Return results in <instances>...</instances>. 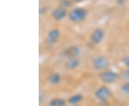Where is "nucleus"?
Masks as SVG:
<instances>
[{
	"label": "nucleus",
	"instance_id": "aec40b11",
	"mask_svg": "<svg viewBox=\"0 0 129 106\" xmlns=\"http://www.w3.org/2000/svg\"></svg>",
	"mask_w": 129,
	"mask_h": 106
},
{
	"label": "nucleus",
	"instance_id": "f8f14e48",
	"mask_svg": "<svg viewBox=\"0 0 129 106\" xmlns=\"http://www.w3.org/2000/svg\"><path fill=\"white\" fill-rule=\"evenodd\" d=\"M48 104L49 106H66V101L63 98H55L51 99Z\"/></svg>",
	"mask_w": 129,
	"mask_h": 106
},
{
	"label": "nucleus",
	"instance_id": "dca6fc26",
	"mask_svg": "<svg viewBox=\"0 0 129 106\" xmlns=\"http://www.w3.org/2000/svg\"><path fill=\"white\" fill-rule=\"evenodd\" d=\"M122 62L126 68H129V56H126L123 58Z\"/></svg>",
	"mask_w": 129,
	"mask_h": 106
},
{
	"label": "nucleus",
	"instance_id": "7ed1b4c3",
	"mask_svg": "<svg viewBox=\"0 0 129 106\" xmlns=\"http://www.w3.org/2000/svg\"><path fill=\"white\" fill-rule=\"evenodd\" d=\"M110 65L108 58L103 56H98L95 57L92 60V66L94 69L103 71L106 70Z\"/></svg>",
	"mask_w": 129,
	"mask_h": 106
},
{
	"label": "nucleus",
	"instance_id": "6ab92c4d",
	"mask_svg": "<svg viewBox=\"0 0 129 106\" xmlns=\"http://www.w3.org/2000/svg\"><path fill=\"white\" fill-rule=\"evenodd\" d=\"M75 2H83L84 0H74Z\"/></svg>",
	"mask_w": 129,
	"mask_h": 106
},
{
	"label": "nucleus",
	"instance_id": "20e7f679",
	"mask_svg": "<svg viewBox=\"0 0 129 106\" xmlns=\"http://www.w3.org/2000/svg\"><path fill=\"white\" fill-rule=\"evenodd\" d=\"M95 96L100 101H106L112 96L111 90L106 86L98 88L95 92Z\"/></svg>",
	"mask_w": 129,
	"mask_h": 106
},
{
	"label": "nucleus",
	"instance_id": "4468645a",
	"mask_svg": "<svg viewBox=\"0 0 129 106\" xmlns=\"http://www.w3.org/2000/svg\"><path fill=\"white\" fill-rule=\"evenodd\" d=\"M120 76L125 80L129 81V68H127L123 70H122V72L120 74Z\"/></svg>",
	"mask_w": 129,
	"mask_h": 106
},
{
	"label": "nucleus",
	"instance_id": "ddd939ff",
	"mask_svg": "<svg viewBox=\"0 0 129 106\" xmlns=\"http://www.w3.org/2000/svg\"><path fill=\"white\" fill-rule=\"evenodd\" d=\"M73 6V2L72 0H61L60 2V7L63 8V9H68L70 7H71Z\"/></svg>",
	"mask_w": 129,
	"mask_h": 106
},
{
	"label": "nucleus",
	"instance_id": "9d476101",
	"mask_svg": "<svg viewBox=\"0 0 129 106\" xmlns=\"http://www.w3.org/2000/svg\"><path fill=\"white\" fill-rule=\"evenodd\" d=\"M61 76L60 74L58 73H52L51 74L49 77H48V82L50 83L51 85H53V86H55L57 85L60 83L61 81Z\"/></svg>",
	"mask_w": 129,
	"mask_h": 106
},
{
	"label": "nucleus",
	"instance_id": "39448f33",
	"mask_svg": "<svg viewBox=\"0 0 129 106\" xmlns=\"http://www.w3.org/2000/svg\"><path fill=\"white\" fill-rule=\"evenodd\" d=\"M105 35H106V33L103 29H102L101 28H97L95 29H94L91 33L90 39L92 44L98 45V44H100L103 41L105 38Z\"/></svg>",
	"mask_w": 129,
	"mask_h": 106
},
{
	"label": "nucleus",
	"instance_id": "423d86ee",
	"mask_svg": "<svg viewBox=\"0 0 129 106\" xmlns=\"http://www.w3.org/2000/svg\"><path fill=\"white\" fill-rule=\"evenodd\" d=\"M60 37V31L57 28H54L50 30L47 34L46 42L50 45H53L58 42Z\"/></svg>",
	"mask_w": 129,
	"mask_h": 106
},
{
	"label": "nucleus",
	"instance_id": "0eeeda50",
	"mask_svg": "<svg viewBox=\"0 0 129 106\" xmlns=\"http://www.w3.org/2000/svg\"><path fill=\"white\" fill-rule=\"evenodd\" d=\"M64 56L67 58H78L81 54V49L80 48L75 45H72L68 47L64 51L62 52Z\"/></svg>",
	"mask_w": 129,
	"mask_h": 106
},
{
	"label": "nucleus",
	"instance_id": "6e6552de",
	"mask_svg": "<svg viewBox=\"0 0 129 106\" xmlns=\"http://www.w3.org/2000/svg\"><path fill=\"white\" fill-rule=\"evenodd\" d=\"M68 15V13L67 12V9H63L60 6L56 8L52 12V17L57 22L63 20Z\"/></svg>",
	"mask_w": 129,
	"mask_h": 106
},
{
	"label": "nucleus",
	"instance_id": "f257e3e1",
	"mask_svg": "<svg viewBox=\"0 0 129 106\" xmlns=\"http://www.w3.org/2000/svg\"><path fill=\"white\" fill-rule=\"evenodd\" d=\"M88 16V11L82 7H76L71 9L68 13V18L74 23L84 21Z\"/></svg>",
	"mask_w": 129,
	"mask_h": 106
},
{
	"label": "nucleus",
	"instance_id": "2eb2a0df",
	"mask_svg": "<svg viewBox=\"0 0 129 106\" xmlns=\"http://www.w3.org/2000/svg\"><path fill=\"white\" fill-rule=\"evenodd\" d=\"M120 90L125 94L129 95V81H127L123 85H122V86L120 87Z\"/></svg>",
	"mask_w": 129,
	"mask_h": 106
},
{
	"label": "nucleus",
	"instance_id": "a211bd4d",
	"mask_svg": "<svg viewBox=\"0 0 129 106\" xmlns=\"http://www.w3.org/2000/svg\"><path fill=\"white\" fill-rule=\"evenodd\" d=\"M39 12H40V15H41V14L42 15V14H45L47 12V8L46 7H45V6H42V8H40Z\"/></svg>",
	"mask_w": 129,
	"mask_h": 106
},
{
	"label": "nucleus",
	"instance_id": "f3484780",
	"mask_svg": "<svg viewBox=\"0 0 129 106\" xmlns=\"http://www.w3.org/2000/svg\"><path fill=\"white\" fill-rule=\"evenodd\" d=\"M128 0H115V2L116 4L119 6H122V5L125 4Z\"/></svg>",
	"mask_w": 129,
	"mask_h": 106
},
{
	"label": "nucleus",
	"instance_id": "9b49d317",
	"mask_svg": "<svg viewBox=\"0 0 129 106\" xmlns=\"http://www.w3.org/2000/svg\"><path fill=\"white\" fill-rule=\"evenodd\" d=\"M83 100V96L82 94L77 93L71 96L68 98V103L71 106H75Z\"/></svg>",
	"mask_w": 129,
	"mask_h": 106
},
{
	"label": "nucleus",
	"instance_id": "1a4fd4ad",
	"mask_svg": "<svg viewBox=\"0 0 129 106\" xmlns=\"http://www.w3.org/2000/svg\"><path fill=\"white\" fill-rule=\"evenodd\" d=\"M80 64V63L78 58H68L64 63V67L67 70H73L77 69Z\"/></svg>",
	"mask_w": 129,
	"mask_h": 106
},
{
	"label": "nucleus",
	"instance_id": "f03ea898",
	"mask_svg": "<svg viewBox=\"0 0 129 106\" xmlns=\"http://www.w3.org/2000/svg\"><path fill=\"white\" fill-rule=\"evenodd\" d=\"M119 75L114 70H105L101 71L98 75V78L103 83L106 84H112L116 82L118 79Z\"/></svg>",
	"mask_w": 129,
	"mask_h": 106
}]
</instances>
